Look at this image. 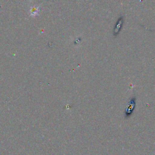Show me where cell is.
Listing matches in <instances>:
<instances>
[{
  "label": "cell",
  "mask_w": 155,
  "mask_h": 155,
  "mask_svg": "<svg viewBox=\"0 0 155 155\" xmlns=\"http://www.w3.org/2000/svg\"><path fill=\"white\" fill-rule=\"evenodd\" d=\"M124 19L123 16H120L118 18V19L115 24L114 28L113 29V35L114 36H117L118 35V34L119 33L120 30L122 28V26L124 24Z\"/></svg>",
  "instance_id": "cell-1"
}]
</instances>
